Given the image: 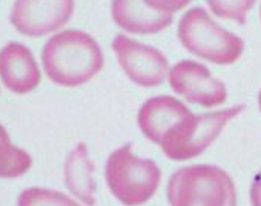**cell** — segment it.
I'll return each mask as SVG.
<instances>
[{"mask_svg":"<svg viewBox=\"0 0 261 206\" xmlns=\"http://www.w3.org/2000/svg\"><path fill=\"white\" fill-rule=\"evenodd\" d=\"M31 156L11 143L5 128L0 125V178H14L30 171Z\"/></svg>","mask_w":261,"mask_h":206,"instance_id":"4fadbf2b","label":"cell"},{"mask_svg":"<svg viewBox=\"0 0 261 206\" xmlns=\"http://www.w3.org/2000/svg\"><path fill=\"white\" fill-rule=\"evenodd\" d=\"M244 108V105H235L209 114L195 116L192 113L163 139L160 146L165 156L175 162H185L200 156Z\"/></svg>","mask_w":261,"mask_h":206,"instance_id":"5b68a950","label":"cell"},{"mask_svg":"<svg viewBox=\"0 0 261 206\" xmlns=\"http://www.w3.org/2000/svg\"><path fill=\"white\" fill-rule=\"evenodd\" d=\"M168 201L171 206H237V188L221 168L194 165L171 175Z\"/></svg>","mask_w":261,"mask_h":206,"instance_id":"3957f363","label":"cell"},{"mask_svg":"<svg viewBox=\"0 0 261 206\" xmlns=\"http://www.w3.org/2000/svg\"><path fill=\"white\" fill-rule=\"evenodd\" d=\"M177 36L186 51L217 65H232L244 51L243 39L220 27L203 8H192L180 19Z\"/></svg>","mask_w":261,"mask_h":206,"instance_id":"277c9868","label":"cell"},{"mask_svg":"<svg viewBox=\"0 0 261 206\" xmlns=\"http://www.w3.org/2000/svg\"><path fill=\"white\" fill-rule=\"evenodd\" d=\"M255 2L256 0H207V5L214 16L244 25Z\"/></svg>","mask_w":261,"mask_h":206,"instance_id":"9a60e30c","label":"cell"},{"mask_svg":"<svg viewBox=\"0 0 261 206\" xmlns=\"http://www.w3.org/2000/svg\"><path fill=\"white\" fill-rule=\"evenodd\" d=\"M191 114L192 111L178 98L172 95H157L142 105L137 123L143 136L160 146L163 139Z\"/></svg>","mask_w":261,"mask_h":206,"instance_id":"9c48e42d","label":"cell"},{"mask_svg":"<svg viewBox=\"0 0 261 206\" xmlns=\"http://www.w3.org/2000/svg\"><path fill=\"white\" fill-rule=\"evenodd\" d=\"M111 46L121 71L130 82L145 88H155L165 82L169 62L157 48L136 42L124 34H117Z\"/></svg>","mask_w":261,"mask_h":206,"instance_id":"8992f818","label":"cell"},{"mask_svg":"<svg viewBox=\"0 0 261 206\" xmlns=\"http://www.w3.org/2000/svg\"><path fill=\"white\" fill-rule=\"evenodd\" d=\"M94 162L89 157L85 143H79L66 156L63 165V175L66 188L85 204H95V178Z\"/></svg>","mask_w":261,"mask_h":206,"instance_id":"7c38bea8","label":"cell"},{"mask_svg":"<svg viewBox=\"0 0 261 206\" xmlns=\"http://www.w3.org/2000/svg\"><path fill=\"white\" fill-rule=\"evenodd\" d=\"M42 62L51 82L75 88L101 71L105 57L92 36L79 30H66L46 42L42 49Z\"/></svg>","mask_w":261,"mask_h":206,"instance_id":"6da1fadb","label":"cell"},{"mask_svg":"<svg viewBox=\"0 0 261 206\" xmlns=\"http://www.w3.org/2000/svg\"><path fill=\"white\" fill-rule=\"evenodd\" d=\"M17 206H80L66 194L48 188H28L19 198Z\"/></svg>","mask_w":261,"mask_h":206,"instance_id":"5bb4252c","label":"cell"},{"mask_svg":"<svg viewBox=\"0 0 261 206\" xmlns=\"http://www.w3.org/2000/svg\"><path fill=\"white\" fill-rule=\"evenodd\" d=\"M105 178L111 194L124 206L146 203L159 189L162 172L152 159L134 154L133 143L111 152L105 166Z\"/></svg>","mask_w":261,"mask_h":206,"instance_id":"7a4b0ae2","label":"cell"},{"mask_svg":"<svg viewBox=\"0 0 261 206\" xmlns=\"http://www.w3.org/2000/svg\"><path fill=\"white\" fill-rule=\"evenodd\" d=\"M259 17H261V7H259Z\"/></svg>","mask_w":261,"mask_h":206,"instance_id":"d6986e66","label":"cell"},{"mask_svg":"<svg viewBox=\"0 0 261 206\" xmlns=\"http://www.w3.org/2000/svg\"><path fill=\"white\" fill-rule=\"evenodd\" d=\"M74 13V0H16L11 23L30 37H40L65 27Z\"/></svg>","mask_w":261,"mask_h":206,"instance_id":"ba28073f","label":"cell"},{"mask_svg":"<svg viewBox=\"0 0 261 206\" xmlns=\"http://www.w3.org/2000/svg\"><path fill=\"white\" fill-rule=\"evenodd\" d=\"M143 2L154 11L163 14H174L189 5L192 0H143Z\"/></svg>","mask_w":261,"mask_h":206,"instance_id":"2e32d148","label":"cell"},{"mask_svg":"<svg viewBox=\"0 0 261 206\" xmlns=\"http://www.w3.org/2000/svg\"><path fill=\"white\" fill-rule=\"evenodd\" d=\"M112 20L130 34H157L171 27L172 14L151 10L143 0H112Z\"/></svg>","mask_w":261,"mask_h":206,"instance_id":"8fae6325","label":"cell"},{"mask_svg":"<svg viewBox=\"0 0 261 206\" xmlns=\"http://www.w3.org/2000/svg\"><path fill=\"white\" fill-rule=\"evenodd\" d=\"M0 79L14 94H27L40 83L37 62L25 45L8 43L0 51Z\"/></svg>","mask_w":261,"mask_h":206,"instance_id":"30bf717a","label":"cell"},{"mask_svg":"<svg viewBox=\"0 0 261 206\" xmlns=\"http://www.w3.org/2000/svg\"><path fill=\"white\" fill-rule=\"evenodd\" d=\"M169 86L186 101L203 108L218 107L227 98L226 85L215 79L206 65L194 60H181L172 66Z\"/></svg>","mask_w":261,"mask_h":206,"instance_id":"52a82bcc","label":"cell"},{"mask_svg":"<svg viewBox=\"0 0 261 206\" xmlns=\"http://www.w3.org/2000/svg\"><path fill=\"white\" fill-rule=\"evenodd\" d=\"M258 107H259V111H261V89L258 92Z\"/></svg>","mask_w":261,"mask_h":206,"instance_id":"ac0fdd59","label":"cell"},{"mask_svg":"<svg viewBox=\"0 0 261 206\" xmlns=\"http://www.w3.org/2000/svg\"><path fill=\"white\" fill-rule=\"evenodd\" d=\"M250 203L252 206H261V172H258L250 185Z\"/></svg>","mask_w":261,"mask_h":206,"instance_id":"e0dca14e","label":"cell"}]
</instances>
